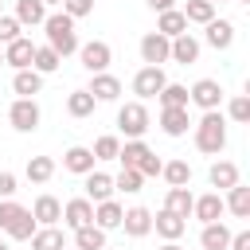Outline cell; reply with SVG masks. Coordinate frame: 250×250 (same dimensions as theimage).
Here are the masks:
<instances>
[{
	"mask_svg": "<svg viewBox=\"0 0 250 250\" xmlns=\"http://www.w3.org/2000/svg\"><path fill=\"white\" fill-rule=\"evenodd\" d=\"M191 129H195V148L203 156H219L227 148V117L219 109H203V117Z\"/></svg>",
	"mask_w": 250,
	"mask_h": 250,
	"instance_id": "6da1fadb",
	"label": "cell"
},
{
	"mask_svg": "<svg viewBox=\"0 0 250 250\" xmlns=\"http://www.w3.org/2000/svg\"><path fill=\"white\" fill-rule=\"evenodd\" d=\"M47 31V47H55L62 59L66 55H78V31H74V20L59 8V12H47V20L39 23Z\"/></svg>",
	"mask_w": 250,
	"mask_h": 250,
	"instance_id": "7a4b0ae2",
	"label": "cell"
},
{
	"mask_svg": "<svg viewBox=\"0 0 250 250\" xmlns=\"http://www.w3.org/2000/svg\"><path fill=\"white\" fill-rule=\"evenodd\" d=\"M0 230H4L8 238H16V242H27V238L39 230V223H35L31 207H23V203H16V199H0Z\"/></svg>",
	"mask_w": 250,
	"mask_h": 250,
	"instance_id": "3957f363",
	"label": "cell"
},
{
	"mask_svg": "<svg viewBox=\"0 0 250 250\" xmlns=\"http://www.w3.org/2000/svg\"><path fill=\"white\" fill-rule=\"evenodd\" d=\"M148 125H152V117H148L145 102H125V105L117 109V129L125 133V141L145 137V133H148Z\"/></svg>",
	"mask_w": 250,
	"mask_h": 250,
	"instance_id": "277c9868",
	"label": "cell"
},
{
	"mask_svg": "<svg viewBox=\"0 0 250 250\" xmlns=\"http://www.w3.org/2000/svg\"><path fill=\"white\" fill-rule=\"evenodd\" d=\"M39 102L35 98H16L12 105H8V121H12V129L16 133H35L39 129Z\"/></svg>",
	"mask_w": 250,
	"mask_h": 250,
	"instance_id": "5b68a950",
	"label": "cell"
},
{
	"mask_svg": "<svg viewBox=\"0 0 250 250\" xmlns=\"http://www.w3.org/2000/svg\"><path fill=\"white\" fill-rule=\"evenodd\" d=\"M78 59H82V66H86L90 74H98V70H109L113 47H109L105 39H90V43H78Z\"/></svg>",
	"mask_w": 250,
	"mask_h": 250,
	"instance_id": "8992f818",
	"label": "cell"
},
{
	"mask_svg": "<svg viewBox=\"0 0 250 250\" xmlns=\"http://www.w3.org/2000/svg\"><path fill=\"white\" fill-rule=\"evenodd\" d=\"M164 82H168L164 66H141V70L133 74V94H137V102H148V98H156Z\"/></svg>",
	"mask_w": 250,
	"mask_h": 250,
	"instance_id": "52a82bcc",
	"label": "cell"
},
{
	"mask_svg": "<svg viewBox=\"0 0 250 250\" xmlns=\"http://www.w3.org/2000/svg\"><path fill=\"white\" fill-rule=\"evenodd\" d=\"M168 51H172V39L160 35V31H148L141 39V62L145 66H164L168 62Z\"/></svg>",
	"mask_w": 250,
	"mask_h": 250,
	"instance_id": "ba28073f",
	"label": "cell"
},
{
	"mask_svg": "<svg viewBox=\"0 0 250 250\" xmlns=\"http://www.w3.org/2000/svg\"><path fill=\"white\" fill-rule=\"evenodd\" d=\"M188 105H199V109H219L223 105V86L215 78H199L191 90H188Z\"/></svg>",
	"mask_w": 250,
	"mask_h": 250,
	"instance_id": "9c48e42d",
	"label": "cell"
},
{
	"mask_svg": "<svg viewBox=\"0 0 250 250\" xmlns=\"http://www.w3.org/2000/svg\"><path fill=\"white\" fill-rule=\"evenodd\" d=\"M199 51H203V43L191 35V31H184V35H176L172 39V51H168V62H180V66H191V62H199Z\"/></svg>",
	"mask_w": 250,
	"mask_h": 250,
	"instance_id": "30bf717a",
	"label": "cell"
},
{
	"mask_svg": "<svg viewBox=\"0 0 250 250\" xmlns=\"http://www.w3.org/2000/svg\"><path fill=\"white\" fill-rule=\"evenodd\" d=\"M31 59H35V43H31L27 35H20V39L4 43V66L23 70V66H31Z\"/></svg>",
	"mask_w": 250,
	"mask_h": 250,
	"instance_id": "8fae6325",
	"label": "cell"
},
{
	"mask_svg": "<svg viewBox=\"0 0 250 250\" xmlns=\"http://www.w3.org/2000/svg\"><path fill=\"white\" fill-rule=\"evenodd\" d=\"M86 90L94 94V102H117L121 98V78L109 74V70H98V74H90V86Z\"/></svg>",
	"mask_w": 250,
	"mask_h": 250,
	"instance_id": "7c38bea8",
	"label": "cell"
},
{
	"mask_svg": "<svg viewBox=\"0 0 250 250\" xmlns=\"http://www.w3.org/2000/svg\"><path fill=\"white\" fill-rule=\"evenodd\" d=\"M86 223H94V203H90L86 195L66 199V203H62V227L78 230V227H86Z\"/></svg>",
	"mask_w": 250,
	"mask_h": 250,
	"instance_id": "4fadbf2b",
	"label": "cell"
},
{
	"mask_svg": "<svg viewBox=\"0 0 250 250\" xmlns=\"http://www.w3.org/2000/svg\"><path fill=\"white\" fill-rule=\"evenodd\" d=\"M152 230L164 238V242H180L184 238V230H188V219H180V215H172V211H156L152 215Z\"/></svg>",
	"mask_w": 250,
	"mask_h": 250,
	"instance_id": "5bb4252c",
	"label": "cell"
},
{
	"mask_svg": "<svg viewBox=\"0 0 250 250\" xmlns=\"http://www.w3.org/2000/svg\"><path fill=\"white\" fill-rule=\"evenodd\" d=\"M160 129H164V137H184V133L191 129L188 105H168V109H160Z\"/></svg>",
	"mask_w": 250,
	"mask_h": 250,
	"instance_id": "9a60e30c",
	"label": "cell"
},
{
	"mask_svg": "<svg viewBox=\"0 0 250 250\" xmlns=\"http://www.w3.org/2000/svg\"><path fill=\"white\" fill-rule=\"evenodd\" d=\"M223 195L219 191H203V195H195V203H191V219H199V223H215V219H223Z\"/></svg>",
	"mask_w": 250,
	"mask_h": 250,
	"instance_id": "2e32d148",
	"label": "cell"
},
{
	"mask_svg": "<svg viewBox=\"0 0 250 250\" xmlns=\"http://www.w3.org/2000/svg\"><path fill=\"white\" fill-rule=\"evenodd\" d=\"M121 230H125L129 238L152 234V211H148V207H129V211L121 215Z\"/></svg>",
	"mask_w": 250,
	"mask_h": 250,
	"instance_id": "e0dca14e",
	"label": "cell"
},
{
	"mask_svg": "<svg viewBox=\"0 0 250 250\" xmlns=\"http://www.w3.org/2000/svg\"><path fill=\"white\" fill-rule=\"evenodd\" d=\"M203 39H207V47L227 51V47L234 43V23H230V20H207V23H203Z\"/></svg>",
	"mask_w": 250,
	"mask_h": 250,
	"instance_id": "ac0fdd59",
	"label": "cell"
},
{
	"mask_svg": "<svg viewBox=\"0 0 250 250\" xmlns=\"http://www.w3.org/2000/svg\"><path fill=\"white\" fill-rule=\"evenodd\" d=\"M82 191H86V199H90V203H102V199H109V195H113V176H105V172L90 168V172H86V180H82Z\"/></svg>",
	"mask_w": 250,
	"mask_h": 250,
	"instance_id": "d6986e66",
	"label": "cell"
},
{
	"mask_svg": "<svg viewBox=\"0 0 250 250\" xmlns=\"http://www.w3.org/2000/svg\"><path fill=\"white\" fill-rule=\"evenodd\" d=\"M39 90H43V74H39L35 66H23V70L12 74V94H16V98H35Z\"/></svg>",
	"mask_w": 250,
	"mask_h": 250,
	"instance_id": "ffe728a7",
	"label": "cell"
},
{
	"mask_svg": "<svg viewBox=\"0 0 250 250\" xmlns=\"http://www.w3.org/2000/svg\"><path fill=\"white\" fill-rule=\"evenodd\" d=\"M31 215H35V223L39 227H59V219H62V203L55 199V195H39L35 203H31Z\"/></svg>",
	"mask_w": 250,
	"mask_h": 250,
	"instance_id": "44dd1931",
	"label": "cell"
},
{
	"mask_svg": "<svg viewBox=\"0 0 250 250\" xmlns=\"http://www.w3.org/2000/svg\"><path fill=\"white\" fill-rule=\"evenodd\" d=\"M121 215H125V207L113 195L102 199V203H94V227H102V230H117L121 227Z\"/></svg>",
	"mask_w": 250,
	"mask_h": 250,
	"instance_id": "7402d4cb",
	"label": "cell"
},
{
	"mask_svg": "<svg viewBox=\"0 0 250 250\" xmlns=\"http://www.w3.org/2000/svg\"><path fill=\"white\" fill-rule=\"evenodd\" d=\"M207 180H211L215 191H227V188L238 184V164H234V160H215V164L207 168Z\"/></svg>",
	"mask_w": 250,
	"mask_h": 250,
	"instance_id": "603a6c76",
	"label": "cell"
},
{
	"mask_svg": "<svg viewBox=\"0 0 250 250\" xmlns=\"http://www.w3.org/2000/svg\"><path fill=\"white\" fill-rule=\"evenodd\" d=\"M62 168L74 172V176H86V172L94 168V152H90L86 145H70V148L62 152Z\"/></svg>",
	"mask_w": 250,
	"mask_h": 250,
	"instance_id": "cb8c5ba5",
	"label": "cell"
},
{
	"mask_svg": "<svg viewBox=\"0 0 250 250\" xmlns=\"http://www.w3.org/2000/svg\"><path fill=\"white\" fill-rule=\"evenodd\" d=\"M223 207L234 215V219H250V188L238 180L234 188H227V199H223Z\"/></svg>",
	"mask_w": 250,
	"mask_h": 250,
	"instance_id": "d4e9b609",
	"label": "cell"
},
{
	"mask_svg": "<svg viewBox=\"0 0 250 250\" xmlns=\"http://www.w3.org/2000/svg\"><path fill=\"white\" fill-rule=\"evenodd\" d=\"M227 242H230V230H227L223 219L203 223V230H199V246H203V250H227Z\"/></svg>",
	"mask_w": 250,
	"mask_h": 250,
	"instance_id": "484cf974",
	"label": "cell"
},
{
	"mask_svg": "<svg viewBox=\"0 0 250 250\" xmlns=\"http://www.w3.org/2000/svg\"><path fill=\"white\" fill-rule=\"evenodd\" d=\"M12 16L20 20V27H39L47 20V4L43 0H16V12Z\"/></svg>",
	"mask_w": 250,
	"mask_h": 250,
	"instance_id": "4316f807",
	"label": "cell"
},
{
	"mask_svg": "<svg viewBox=\"0 0 250 250\" xmlns=\"http://www.w3.org/2000/svg\"><path fill=\"white\" fill-rule=\"evenodd\" d=\"M156 31H160V35H168V39L184 35V31H188V20H184V12H180V8L156 12Z\"/></svg>",
	"mask_w": 250,
	"mask_h": 250,
	"instance_id": "83f0119b",
	"label": "cell"
},
{
	"mask_svg": "<svg viewBox=\"0 0 250 250\" xmlns=\"http://www.w3.org/2000/svg\"><path fill=\"white\" fill-rule=\"evenodd\" d=\"M94 109H98V102H94L90 90H70V94H66V113H70V117L82 121V117H90Z\"/></svg>",
	"mask_w": 250,
	"mask_h": 250,
	"instance_id": "f1b7e54d",
	"label": "cell"
},
{
	"mask_svg": "<svg viewBox=\"0 0 250 250\" xmlns=\"http://www.w3.org/2000/svg\"><path fill=\"white\" fill-rule=\"evenodd\" d=\"M191 203H195V195H191L188 188H168V195H164V211H172V215H180V219L191 215Z\"/></svg>",
	"mask_w": 250,
	"mask_h": 250,
	"instance_id": "f546056e",
	"label": "cell"
},
{
	"mask_svg": "<svg viewBox=\"0 0 250 250\" xmlns=\"http://www.w3.org/2000/svg\"><path fill=\"white\" fill-rule=\"evenodd\" d=\"M27 242H31V250H62V246H66V234H62L59 227H39Z\"/></svg>",
	"mask_w": 250,
	"mask_h": 250,
	"instance_id": "4dcf8cb0",
	"label": "cell"
},
{
	"mask_svg": "<svg viewBox=\"0 0 250 250\" xmlns=\"http://www.w3.org/2000/svg\"><path fill=\"white\" fill-rule=\"evenodd\" d=\"M160 176L168 180V188H188L191 184V164L188 160H164Z\"/></svg>",
	"mask_w": 250,
	"mask_h": 250,
	"instance_id": "1f68e13d",
	"label": "cell"
},
{
	"mask_svg": "<svg viewBox=\"0 0 250 250\" xmlns=\"http://www.w3.org/2000/svg\"><path fill=\"white\" fill-rule=\"evenodd\" d=\"M102 246H105V230L102 227L86 223V227L74 230V250H102Z\"/></svg>",
	"mask_w": 250,
	"mask_h": 250,
	"instance_id": "d6a6232c",
	"label": "cell"
},
{
	"mask_svg": "<svg viewBox=\"0 0 250 250\" xmlns=\"http://www.w3.org/2000/svg\"><path fill=\"white\" fill-rule=\"evenodd\" d=\"M23 176H27L31 184H47V180L55 176V160H51V156H27Z\"/></svg>",
	"mask_w": 250,
	"mask_h": 250,
	"instance_id": "836d02e7",
	"label": "cell"
},
{
	"mask_svg": "<svg viewBox=\"0 0 250 250\" xmlns=\"http://www.w3.org/2000/svg\"><path fill=\"white\" fill-rule=\"evenodd\" d=\"M31 66H35L39 74H55V70L62 66V55H59L55 47H47V43H43V47H35V59H31Z\"/></svg>",
	"mask_w": 250,
	"mask_h": 250,
	"instance_id": "e575fe53",
	"label": "cell"
},
{
	"mask_svg": "<svg viewBox=\"0 0 250 250\" xmlns=\"http://www.w3.org/2000/svg\"><path fill=\"white\" fill-rule=\"evenodd\" d=\"M180 12H184L188 23H199V27H203L207 20H215V4H211V0H188Z\"/></svg>",
	"mask_w": 250,
	"mask_h": 250,
	"instance_id": "d590c367",
	"label": "cell"
},
{
	"mask_svg": "<svg viewBox=\"0 0 250 250\" xmlns=\"http://www.w3.org/2000/svg\"><path fill=\"white\" fill-rule=\"evenodd\" d=\"M156 102H160V109H168V105H188V86H180V82H164L160 94H156Z\"/></svg>",
	"mask_w": 250,
	"mask_h": 250,
	"instance_id": "8d00e7d4",
	"label": "cell"
},
{
	"mask_svg": "<svg viewBox=\"0 0 250 250\" xmlns=\"http://www.w3.org/2000/svg\"><path fill=\"white\" fill-rule=\"evenodd\" d=\"M141 184H145V176H141L137 168H121V172L113 176V191H125V195H137Z\"/></svg>",
	"mask_w": 250,
	"mask_h": 250,
	"instance_id": "74e56055",
	"label": "cell"
},
{
	"mask_svg": "<svg viewBox=\"0 0 250 250\" xmlns=\"http://www.w3.org/2000/svg\"><path fill=\"white\" fill-rule=\"evenodd\" d=\"M94 160H117V152H121V137H113V133H105V137H98L94 141Z\"/></svg>",
	"mask_w": 250,
	"mask_h": 250,
	"instance_id": "f35d334b",
	"label": "cell"
},
{
	"mask_svg": "<svg viewBox=\"0 0 250 250\" xmlns=\"http://www.w3.org/2000/svg\"><path fill=\"white\" fill-rule=\"evenodd\" d=\"M145 152H148V145H145V141L137 137V141H125V145H121V152H117V160H121V168H137Z\"/></svg>",
	"mask_w": 250,
	"mask_h": 250,
	"instance_id": "ab89813d",
	"label": "cell"
},
{
	"mask_svg": "<svg viewBox=\"0 0 250 250\" xmlns=\"http://www.w3.org/2000/svg\"><path fill=\"white\" fill-rule=\"evenodd\" d=\"M227 117H230L234 125H246V121H250V98H246V94H234V98L227 102Z\"/></svg>",
	"mask_w": 250,
	"mask_h": 250,
	"instance_id": "60d3db41",
	"label": "cell"
},
{
	"mask_svg": "<svg viewBox=\"0 0 250 250\" xmlns=\"http://www.w3.org/2000/svg\"><path fill=\"white\" fill-rule=\"evenodd\" d=\"M20 35H23L20 20H16V16H4V12H0V47H4V43H12V39H20Z\"/></svg>",
	"mask_w": 250,
	"mask_h": 250,
	"instance_id": "b9f144b4",
	"label": "cell"
},
{
	"mask_svg": "<svg viewBox=\"0 0 250 250\" xmlns=\"http://www.w3.org/2000/svg\"><path fill=\"white\" fill-rule=\"evenodd\" d=\"M59 8H62V12L70 16V20H86V16L94 12V0H62Z\"/></svg>",
	"mask_w": 250,
	"mask_h": 250,
	"instance_id": "7bdbcfd3",
	"label": "cell"
},
{
	"mask_svg": "<svg viewBox=\"0 0 250 250\" xmlns=\"http://www.w3.org/2000/svg\"><path fill=\"white\" fill-rule=\"evenodd\" d=\"M160 168H164V160H160V156H156L152 148H148V152L141 156V164H137V172H141L145 180H148V176H160Z\"/></svg>",
	"mask_w": 250,
	"mask_h": 250,
	"instance_id": "ee69618b",
	"label": "cell"
},
{
	"mask_svg": "<svg viewBox=\"0 0 250 250\" xmlns=\"http://www.w3.org/2000/svg\"><path fill=\"white\" fill-rule=\"evenodd\" d=\"M16 188H20L16 172H0V199H12V195H16Z\"/></svg>",
	"mask_w": 250,
	"mask_h": 250,
	"instance_id": "f6af8a7d",
	"label": "cell"
},
{
	"mask_svg": "<svg viewBox=\"0 0 250 250\" xmlns=\"http://www.w3.org/2000/svg\"><path fill=\"white\" fill-rule=\"evenodd\" d=\"M227 250H250V230H238V234H230Z\"/></svg>",
	"mask_w": 250,
	"mask_h": 250,
	"instance_id": "bcb514c9",
	"label": "cell"
},
{
	"mask_svg": "<svg viewBox=\"0 0 250 250\" xmlns=\"http://www.w3.org/2000/svg\"><path fill=\"white\" fill-rule=\"evenodd\" d=\"M152 12H168V8H176V0H145Z\"/></svg>",
	"mask_w": 250,
	"mask_h": 250,
	"instance_id": "7dc6e473",
	"label": "cell"
},
{
	"mask_svg": "<svg viewBox=\"0 0 250 250\" xmlns=\"http://www.w3.org/2000/svg\"><path fill=\"white\" fill-rule=\"evenodd\" d=\"M156 250H184L180 242H164V246H156Z\"/></svg>",
	"mask_w": 250,
	"mask_h": 250,
	"instance_id": "c3c4849f",
	"label": "cell"
},
{
	"mask_svg": "<svg viewBox=\"0 0 250 250\" xmlns=\"http://www.w3.org/2000/svg\"><path fill=\"white\" fill-rule=\"evenodd\" d=\"M43 4H47V8H59V4H62V0H43Z\"/></svg>",
	"mask_w": 250,
	"mask_h": 250,
	"instance_id": "681fc988",
	"label": "cell"
},
{
	"mask_svg": "<svg viewBox=\"0 0 250 250\" xmlns=\"http://www.w3.org/2000/svg\"><path fill=\"white\" fill-rule=\"evenodd\" d=\"M0 66H4V47H0Z\"/></svg>",
	"mask_w": 250,
	"mask_h": 250,
	"instance_id": "f907efd6",
	"label": "cell"
},
{
	"mask_svg": "<svg viewBox=\"0 0 250 250\" xmlns=\"http://www.w3.org/2000/svg\"><path fill=\"white\" fill-rule=\"evenodd\" d=\"M238 4H250V0H238Z\"/></svg>",
	"mask_w": 250,
	"mask_h": 250,
	"instance_id": "816d5d0a",
	"label": "cell"
},
{
	"mask_svg": "<svg viewBox=\"0 0 250 250\" xmlns=\"http://www.w3.org/2000/svg\"><path fill=\"white\" fill-rule=\"evenodd\" d=\"M0 250H8V246H4V242H0Z\"/></svg>",
	"mask_w": 250,
	"mask_h": 250,
	"instance_id": "f5cc1de1",
	"label": "cell"
},
{
	"mask_svg": "<svg viewBox=\"0 0 250 250\" xmlns=\"http://www.w3.org/2000/svg\"><path fill=\"white\" fill-rule=\"evenodd\" d=\"M0 12H4V0H0Z\"/></svg>",
	"mask_w": 250,
	"mask_h": 250,
	"instance_id": "db71d44e",
	"label": "cell"
},
{
	"mask_svg": "<svg viewBox=\"0 0 250 250\" xmlns=\"http://www.w3.org/2000/svg\"><path fill=\"white\" fill-rule=\"evenodd\" d=\"M62 250H74V246H62Z\"/></svg>",
	"mask_w": 250,
	"mask_h": 250,
	"instance_id": "11a10c76",
	"label": "cell"
},
{
	"mask_svg": "<svg viewBox=\"0 0 250 250\" xmlns=\"http://www.w3.org/2000/svg\"><path fill=\"white\" fill-rule=\"evenodd\" d=\"M211 4H219V0H211Z\"/></svg>",
	"mask_w": 250,
	"mask_h": 250,
	"instance_id": "9f6ffc18",
	"label": "cell"
},
{
	"mask_svg": "<svg viewBox=\"0 0 250 250\" xmlns=\"http://www.w3.org/2000/svg\"><path fill=\"white\" fill-rule=\"evenodd\" d=\"M102 250H105V246H102Z\"/></svg>",
	"mask_w": 250,
	"mask_h": 250,
	"instance_id": "6f0895ef",
	"label": "cell"
}]
</instances>
